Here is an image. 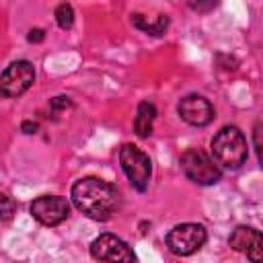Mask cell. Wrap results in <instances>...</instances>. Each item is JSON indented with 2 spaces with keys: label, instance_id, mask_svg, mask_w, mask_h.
<instances>
[{
  "label": "cell",
  "instance_id": "6da1fadb",
  "mask_svg": "<svg viewBox=\"0 0 263 263\" xmlns=\"http://www.w3.org/2000/svg\"><path fill=\"white\" fill-rule=\"evenodd\" d=\"M72 203L86 218L105 222L113 216L117 208V191L113 185L99 177H84L72 185Z\"/></svg>",
  "mask_w": 263,
  "mask_h": 263
},
{
  "label": "cell",
  "instance_id": "7a4b0ae2",
  "mask_svg": "<svg viewBox=\"0 0 263 263\" xmlns=\"http://www.w3.org/2000/svg\"><path fill=\"white\" fill-rule=\"evenodd\" d=\"M212 158L228 171H236L245 164L247 140L236 125H226L212 138Z\"/></svg>",
  "mask_w": 263,
  "mask_h": 263
},
{
  "label": "cell",
  "instance_id": "3957f363",
  "mask_svg": "<svg viewBox=\"0 0 263 263\" xmlns=\"http://www.w3.org/2000/svg\"><path fill=\"white\" fill-rule=\"evenodd\" d=\"M179 164H181V171L183 175L193 181L195 185H216L220 179H222V171H220V164L210 158L203 150L199 148H189L181 154L179 158Z\"/></svg>",
  "mask_w": 263,
  "mask_h": 263
},
{
  "label": "cell",
  "instance_id": "277c9868",
  "mask_svg": "<svg viewBox=\"0 0 263 263\" xmlns=\"http://www.w3.org/2000/svg\"><path fill=\"white\" fill-rule=\"evenodd\" d=\"M119 164H121L125 177L129 179L132 187L136 191L144 193L148 189L150 175H152V164H150L148 154L134 144H125L119 150Z\"/></svg>",
  "mask_w": 263,
  "mask_h": 263
},
{
  "label": "cell",
  "instance_id": "5b68a950",
  "mask_svg": "<svg viewBox=\"0 0 263 263\" xmlns=\"http://www.w3.org/2000/svg\"><path fill=\"white\" fill-rule=\"evenodd\" d=\"M208 240V232L201 224H179L175 228H171V232L166 234V247L171 253L179 255V257H187L193 255L195 251H199Z\"/></svg>",
  "mask_w": 263,
  "mask_h": 263
},
{
  "label": "cell",
  "instance_id": "8992f818",
  "mask_svg": "<svg viewBox=\"0 0 263 263\" xmlns=\"http://www.w3.org/2000/svg\"><path fill=\"white\" fill-rule=\"evenodd\" d=\"M35 82V68L27 60H16L4 68L0 76V92L4 97H21Z\"/></svg>",
  "mask_w": 263,
  "mask_h": 263
},
{
  "label": "cell",
  "instance_id": "52a82bcc",
  "mask_svg": "<svg viewBox=\"0 0 263 263\" xmlns=\"http://www.w3.org/2000/svg\"><path fill=\"white\" fill-rule=\"evenodd\" d=\"M31 214L43 226H58L70 216V203L60 195H41L31 203Z\"/></svg>",
  "mask_w": 263,
  "mask_h": 263
},
{
  "label": "cell",
  "instance_id": "ba28073f",
  "mask_svg": "<svg viewBox=\"0 0 263 263\" xmlns=\"http://www.w3.org/2000/svg\"><path fill=\"white\" fill-rule=\"evenodd\" d=\"M90 255L97 261H125V263H129V261L136 259L132 249L119 236L109 234V232H105V234H101L92 240Z\"/></svg>",
  "mask_w": 263,
  "mask_h": 263
},
{
  "label": "cell",
  "instance_id": "9c48e42d",
  "mask_svg": "<svg viewBox=\"0 0 263 263\" xmlns=\"http://www.w3.org/2000/svg\"><path fill=\"white\" fill-rule=\"evenodd\" d=\"M228 245L251 261H263V232L253 226H236Z\"/></svg>",
  "mask_w": 263,
  "mask_h": 263
},
{
  "label": "cell",
  "instance_id": "30bf717a",
  "mask_svg": "<svg viewBox=\"0 0 263 263\" xmlns=\"http://www.w3.org/2000/svg\"><path fill=\"white\" fill-rule=\"evenodd\" d=\"M177 111L183 121L195 127H203L214 119V107L212 103L201 95H187L179 101Z\"/></svg>",
  "mask_w": 263,
  "mask_h": 263
},
{
  "label": "cell",
  "instance_id": "8fae6325",
  "mask_svg": "<svg viewBox=\"0 0 263 263\" xmlns=\"http://www.w3.org/2000/svg\"><path fill=\"white\" fill-rule=\"evenodd\" d=\"M156 119V107L150 101H142L138 105L136 117H134V132L140 138H148L152 134V123Z\"/></svg>",
  "mask_w": 263,
  "mask_h": 263
},
{
  "label": "cell",
  "instance_id": "7c38bea8",
  "mask_svg": "<svg viewBox=\"0 0 263 263\" xmlns=\"http://www.w3.org/2000/svg\"><path fill=\"white\" fill-rule=\"evenodd\" d=\"M132 23H134V27H138L140 31H144V33H148V35H154V37H160L164 31H166V27H168V18L164 16V14H160L154 23L152 21H146V16L144 14H132Z\"/></svg>",
  "mask_w": 263,
  "mask_h": 263
},
{
  "label": "cell",
  "instance_id": "4fadbf2b",
  "mask_svg": "<svg viewBox=\"0 0 263 263\" xmlns=\"http://www.w3.org/2000/svg\"><path fill=\"white\" fill-rule=\"evenodd\" d=\"M55 23H58V27L64 29V31L72 29V25H74V8H72L68 2H62V4L55 8Z\"/></svg>",
  "mask_w": 263,
  "mask_h": 263
},
{
  "label": "cell",
  "instance_id": "5bb4252c",
  "mask_svg": "<svg viewBox=\"0 0 263 263\" xmlns=\"http://www.w3.org/2000/svg\"><path fill=\"white\" fill-rule=\"evenodd\" d=\"M253 144H255V152H257V158L263 166V123H257L253 127Z\"/></svg>",
  "mask_w": 263,
  "mask_h": 263
},
{
  "label": "cell",
  "instance_id": "9a60e30c",
  "mask_svg": "<svg viewBox=\"0 0 263 263\" xmlns=\"http://www.w3.org/2000/svg\"><path fill=\"white\" fill-rule=\"evenodd\" d=\"M187 2H189V6H191L193 10H197V12H210V10H214V8L218 6L220 0H187Z\"/></svg>",
  "mask_w": 263,
  "mask_h": 263
},
{
  "label": "cell",
  "instance_id": "2e32d148",
  "mask_svg": "<svg viewBox=\"0 0 263 263\" xmlns=\"http://www.w3.org/2000/svg\"><path fill=\"white\" fill-rule=\"evenodd\" d=\"M68 107H72L70 97L60 95V97H53V99H51V109H53V111H66Z\"/></svg>",
  "mask_w": 263,
  "mask_h": 263
},
{
  "label": "cell",
  "instance_id": "e0dca14e",
  "mask_svg": "<svg viewBox=\"0 0 263 263\" xmlns=\"http://www.w3.org/2000/svg\"><path fill=\"white\" fill-rule=\"evenodd\" d=\"M12 212H14V205H12L10 197L4 193V195H2V220H4V222H6V220H10Z\"/></svg>",
  "mask_w": 263,
  "mask_h": 263
},
{
  "label": "cell",
  "instance_id": "ac0fdd59",
  "mask_svg": "<svg viewBox=\"0 0 263 263\" xmlns=\"http://www.w3.org/2000/svg\"><path fill=\"white\" fill-rule=\"evenodd\" d=\"M43 37H45V31L43 29H31V33H29V41H43Z\"/></svg>",
  "mask_w": 263,
  "mask_h": 263
},
{
  "label": "cell",
  "instance_id": "d6986e66",
  "mask_svg": "<svg viewBox=\"0 0 263 263\" xmlns=\"http://www.w3.org/2000/svg\"><path fill=\"white\" fill-rule=\"evenodd\" d=\"M21 129H23L25 134H35V132H37V123H33V121H23V123H21Z\"/></svg>",
  "mask_w": 263,
  "mask_h": 263
}]
</instances>
